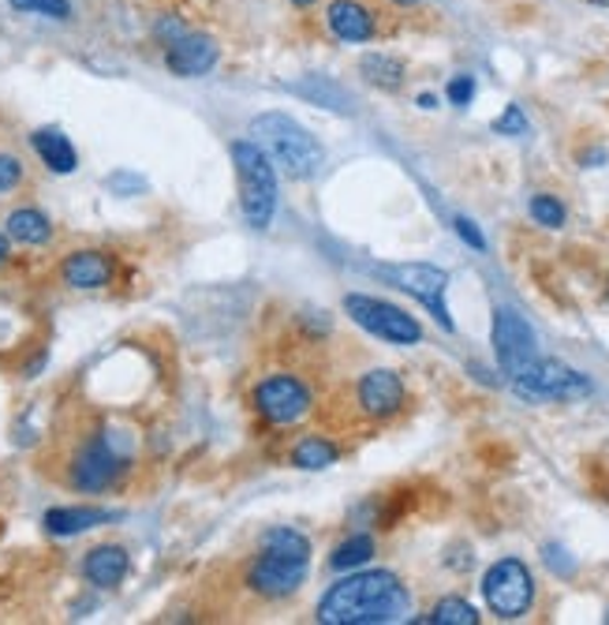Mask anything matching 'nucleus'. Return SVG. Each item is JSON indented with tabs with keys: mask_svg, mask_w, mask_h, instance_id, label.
Instances as JSON below:
<instances>
[{
	"mask_svg": "<svg viewBox=\"0 0 609 625\" xmlns=\"http://www.w3.org/2000/svg\"><path fill=\"white\" fill-rule=\"evenodd\" d=\"M412 595L401 584V576L389 570H367L337 581L318 600L322 625H389L404 622Z\"/></svg>",
	"mask_w": 609,
	"mask_h": 625,
	"instance_id": "1",
	"label": "nucleus"
},
{
	"mask_svg": "<svg viewBox=\"0 0 609 625\" xmlns=\"http://www.w3.org/2000/svg\"><path fill=\"white\" fill-rule=\"evenodd\" d=\"M311 570V539L296 528H273L262 536V554L247 570V589L265 600H284L307 581Z\"/></svg>",
	"mask_w": 609,
	"mask_h": 625,
	"instance_id": "2",
	"label": "nucleus"
},
{
	"mask_svg": "<svg viewBox=\"0 0 609 625\" xmlns=\"http://www.w3.org/2000/svg\"><path fill=\"white\" fill-rule=\"evenodd\" d=\"M251 131H254V143L278 161L292 180L314 176L322 169V161H326L318 139H314L300 120L284 117V112H262L251 125Z\"/></svg>",
	"mask_w": 609,
	"mask_h": 625,
	"instance_id": "3",
	"label": "nucleus"
},
{
	"mask_svg": "<svg viewBox=\"0 0 609 625\" xmlns=\"http://www.w3.org/2000/svg\"><path fill=\"white\" fill-rule=\"evenodd\" d=\"M232 165H236V180H240V206L247 225L254 229H265L273 222V211H278V176H273L270 154L259 143H232Z\"/></svg>",
	"mask_w": 609,
	"mask_h": 625,
	"instance_id": "4",
	"label": "nucleus"
},
{
	"mask_svg": "<svg viewBox=\"0 0 609 625\" xmlns=\"http://www.w3.org/2000/svg\"><path fill=\"white\" fill-rule=\"evenodd\" d=\"M512 394L520 401H579V397L591 394V378L565 367L561 359H535L528 371L512 378Z\"/></svg>",
	"mask_w": 609,
	"mask_h": 625,
	"instance_id": "5",
	"label": "nucleus"
},
{
	"mask_svg": "<svg viewBox=\"0 0 609 625\" xmlns=\"http://www.w3.org/2000/svg\"><path fill=\"white\" fill-rule=\"evenodd\" d=\"M482 600H487V607L498 618H523L531 611V603H535V576H531L520 558H501L482 576Z\"/></svg>",
	"mask_w": 609,
	"mask_h": 625,
	"instance_id": "6",
	"label": "nucleus"
},
{
	"mask_svg": "<svg viewBox=\"0 0 609 625\" xmlns=\"http://www.w3.org/2000/svg\"><path fill=\"white\" fill-rule=\"evenodd\" d=\"M128 472V453H123L109 434H94L90 442H83L79 453L72 457L68 483L83 495H101Z\"/></svg>",
	"mask_w": 609,
	"mask_h": 625,
	"instance_id": "7",
	"label": "nucleus"
},
{
	"mask_svg": "<svg viewBox=\"0 0 609 625\" xmlns=\"http://www.w3.org/2000/svg\"><path fill=\"white\" fill-rule=\"evenodd\" d=\"M345 311L351 315V322H356V326H363L367 334L389 341V345H418V341H423V326H418V322L407 315V311L385 304V300L348 292V297H345Z\"/></svg>",
	"mask_w": 609,
	"mask_h": 625,
	"instance_id": "8",
	"label": "nucleus"
},
{
	"mask_svg": "<svg viewBox=\"0 0 609 625\" xmlns=\"http://www.w3.org/2000/svg\"><path fill=\"white\" fill-rule=\"evenodd\" d=\"M254 409L265 423H273V428H292V423H300L303 416L311 412V390L300 382L296 375H270L262 378L259 386H254L251 394Z\"/></svg>",
	"mask_w": 609,
	"mask_h": 625,
	"instance_id": "9",
	"label": "nucleus"
},
{
	"mask_svg": "<svg viewBox=\"0 0 609 625\" xmlns=\"http://www.w3.org/2000/svg\"><path fill=\"white\" fill-rule=\"evenodd\" d=\"M493 353H498L501 371L516 378L539 359V337L528 326V319L516 315L512 308L493 311Z\"/></svg>",
	"mask_w": 609,
	"mask_h": 625,
	"instance_id": "10",
	"label": "nucleus"
},
{
	"mask_svg": "<svg viewBox=\"0 0 609 625\" xmlns=\"http://www.w3.org/2000/svg\"><path fill=\"white\" fill-rule=\"evenodd\" d=\"M385 278L393 281L396 289H404L407 297H415L445 330H453V315H449V308H445L449 273L431 267V262H404V267H385Z\"/></svg>",
	"mask_w": 609,
	"mask_h": 625,
	"instance_id": "11",
	"label": "nucleus"
},
{
	"mask_svg": "<svg viewBox=\"0 0 609 625\" xmlns=\"http://www.w3.org/2000/svg\"><path fill=\"white\" fill-rule=\"evenodd\" d=\"M359 409H363L370 420H389V416H396L404 409V382L396 371H389V367H374V371H367L359 378Z\"/></svg>",
	"mask_w": 609,
	"mask_h": 625,
	"instance_id": "12",
	"label": "nucleus"
},
{
	"mask_svg": "<svg viewBox=\"0 0 609 625\" xmlns=\"http://www.w3.org/2000/svg\"><path fill=\"white\" fill-rule=\"evenodd\" d=\"M165 64L168 72L180 75V79H195V75H206L217 64V42L206 34H180L176 42L165 45Z\"/></svg>",
	"mask_w": 609,
	"mask_h": 625,
	"instance_id": "13",
	"label": "nucleus"
},
{
	"mask_svg": "<svg viewBox=\"0 0 609 625\" xmlns=\"http://www.w3.org/2000/svg\"><path fill=\"white\" fill-rule=\"evenodd\" d=\"M61 278L64 285L72 289H105L112 281V259L105 251H94V248H83V251H72L61 267Z\"/></svg>",
	"mask_w": 609,
	"mask_h": 625,
	"instance_id": "14",
	"label": "nucleus"
},
{
	"mask_svg": "<svg viewBox=\"0 0 609 625\" xmlns=\"http://www.w3.org/2000/svg\"><path fill=\"white\" fill-rule=\"evenodd\" d=\"M117 517H120L117 509L61 506V509H50V514L42 517V525H45V532L56 536V539H72V536L90 532V528H98V525H109V520H117Z\"/></svg>",
	"mask_w": 609,
	"mask_h": 625,
	"instance_id": "15",
	"label": "nucleus"
},
{
	"mask_svg": "<svg viewBox=\"0 0 609 625\" xmlns=\"http://www.w3.org/2000/svg\"><path fill=\"white\" fill-rule=\"evenodd\" d=\"M128 570L131 558L120 543H101L83 558V576H87L94 589H117V584H123Z\"/></svg>",
	"mask_w": 609,
	"mask_h": 625,
	"instance_id": "16",
	"label": "nucleus"
},
{
	"mask_svg": "<svg viewBox=\"0 0 609 625\" xmlns=\"http://www.w3.org/2000/svg\"><path fill=\"white\" fill-rule=\"evenodd\" d=\"M326 23L340 42H370L374 37V15L359 0H333Z\"/></svg>",
	"mask_w": 609,
	"mask_h": 625,
	"instance_id": "17",
	"label": "nucleus"
},
{
	"mask_svg": "<svg viewBox=\"0 0 609 625\" xmlns=\"http://www.w3.org/2000/svg\"><path fill=\"white\" fill-rule=\"evenodd\" d=\"M31 147H34V154L42 158V165L56 176H68V173H75V165H79V154H75L72 139L56 128H37L31 136Z\"/></svg>",
	"mask_w": 609,
	"mask_h": 625,
	"instance_id": "18",
	"label": "nucleus"
},
{
	"mask_svg": "<svg viewBox=\"0 0 609 625\" xmlns=\"http://www.w3.org/2000/svg\"><path fill=\"white\" fill-rule=\"evenodd\" d=\"M8 236L19 244H26V248H42V244L53 240V225L50 217L42 211H34V206H19V211L8 214Z\"/></svg>",
	"mask_w": 609,
	"mask_h": 625,
	"instance_id": "19",
	"label": "nucleus"
},
{
	"mask_svg": "<svg viewBox=\"0 0 609 625\" xmlns=\"http://www.w3.org/2000/svg\"><path fill=\"white\" fill-rule=\"evenodd\" d=\"M359 72L367 75V83H374V87L382 90H401L404 83V64L389 53H367L363 61H359Z\"/></svg>",
	"mask_w": 609,
	"mask_h": 625,
	"instance_id": "20",
	"label": "nucleus"
},
{
	"mask_svg": "<svg viewBox=\"0 0 609 625\" xmlns=\"http://www.w3.org/2000/svg\"><path fill=\"white\" fill-rule=\"evenodd\" d=\"M370 558H374V539H370V536H348L345 543L329 554V565L345 573V570H359V565H367Z\"/></svg>",
	"mask_w": 609,
	"mask_h": 625,
	"instance_id": "21",
	"label": "nucleus"
},
{
	"mask_svg": "<svg viewBox=\"0 0 609 625\" xmlns=\"http://www.w3.org/2000/svg\"><path fill=\"white\" fill-rule=\"evenodd\" d=\"M333 461H337V446H333L329 439H303L296 453H292V465L296 468H307V472H318V468H329Z\"/></svg>",
	"mask_w": 609,
	"mask_h": 625,
	"instance_id": "22",
	"label": "nucleus"
},
{
	"mask_svg": "<svg viewBox=\"0 0 609 625\" xmlns=\"http://www.w3.org/2000/svg\"><path fill=\"white\" fill-rule=\"evenodd\" d=\"M426 622L431 625H479V611H475L468 600H460V595H449V600L437 603Z\"/></svg>",
	"mask_w": 609,
	"mask_h": 625,
	"instance_id": "23",
	"label": "nucleus"
},
{
	"mask_svg": "<svg viewBox=\"0 0 609 625\" xmlns=\"http://www.w3.org/2000/svg\"><path fill=\"white\" fill-rule=\"evenodd\" d=\"M8 4L23 15H45V19H68L72 15L68 0H8Z\"/></svg>",
	"mask_w": 609,
	"mask_h": 625,
	"instance_id": "24",
	"label": "nucleus"
},
{
	"mask_svg": "<svg viewBox=\"0 0 609 625\" xmlns=\"http://www.w3.org/2000/svg\"><path fill=\"white\" fill-rule=\"evenodd\" d=\"M531 217H535L539 225H546V229H561V225H565V206H561L554 195H535L531 198Z\"/></svg>",
	"mask_w": 609,
	"mask_h": 625,
	"instance_id": "25",
	"label": "nucleus"
},
{
	"mask_svg": "<svg viewBox=\"0 0 609 625\" xmlns=\"http://www.w3.org/2000/svg\"><path fill=\"white\" fill-rule=\"evenodd\" d=\"M292 90H296V94H307V98L329 101V109H337V112H348V109H351L345 94H340V90L333 87V83H326V79H318V87H314V83H296V87H292Z\"/></svg>",
	"mask_w": 609,
	"mask_h": 625,
	"instance_id": "26",
	"label": "nucleus"
},
{
	"mask_svg": "<svg viewBox=\"0 0 609 625\" xmlns=\"http://www.w3.org/2000/svg\"><path fill=\"white\" fill-rule=\"evenodd\" d=\"M493 131H498V136H528V117H523L520 106H509L493 120Z\"/></svg>",
	"mask_w": 609,
	"mask_h": 625,
	"instance_id": "27",
	"label": "nucleus"
},
{
	"mask_svg": "<svg viewBox=\"0 0 609 625\" xmlns=\"http://www.w3.org/2000/svg\"><path fill=\"white\" fill-rule=\"evenodd\" d=\"M23 184V161L12 154H0V195Z\"/></svg>",
	"mask_w": 609,
	"mask_h": 625,
	"instance_id": "28",
	"label": "nucleus"
},
{
	"mask_svg": "<svg viewBox=\"0 0 609 625\" xmlns=\"http://www.w3.org/2000/svg\"><path fill=\"white\" fill-rule=\"evenodd\" d=\"M471 98H475V79L471 75H456L449 83V101L453 106H468Z\"/></svg>",
	"mask_w": 609,
	"mask_h": 625,
	"instance_id": "29",
	"label": "nucleus"
},
{
	"mask_svg": "<svg viewBox=\"0 0 609 625\" xmlns=\"http://www.w3.org/2000/svg\"><path fill=\"white\" fill-rule=\"evenodd\" d=\"M456 233H460V240L471 244L475 251H487V236H482L479 225L468 222V217H456Z\"/></svg>",
	"mask_w": 609,
	"mask_h": 625,
	"instance_id": "30",
	"label": "nucleus"
},
{
	"mask_svg": "<svg viewBox=\"0 0 609 625\" xmlns=\"http://www.w3.org/2000/svg\"><path fill=\"white\" fill-rule=\"evenodd\" d=\"M561 554H565V551H561V547H546V565H550V570H554V573L568 576V573L576 570V562H573V558H561Z\"/></svg>",
	"mask_w": 609,
	"mask_h": 625,
	"instance_id": "31",
	"label": "nucleus"
},
{
	"mask_svg": "<svg viewBox=\"0 0 609 625\" xmlns=\"http://www.w3.org/2000/svg\"><path fill=\"white\" fill-rule=\"evenodd\" d=\"M8 255H12V251H8V236L0 233V267H4V262H8Z\"/></svg>",
	"mask_w": 609,
	"mask_h": 625,
	"instance_id": "32",
	"label": "nucleus"
},
{
	"mask_svg": "<svg viewBox=\"0 0 609 625\" xmlns=\"http://www.w3.org/2000/svg\"><path fill=\"white\" fill-rule=\"evenodd\" d=\"M418 106H423V109H434L437 98H434V94H423V98H418Z\"/></svg>",
	"mask_w": 609,
	"mask_h": 625,
	"instance_id": "33",
	"label": "nucleus"
},
{
	"mask_svg": "<svg viewBox=\"0 0 609 625\" xmlns=\"http://www.w3.org/2000/svg\"><path fill=\"white\" fill-rule=\"evenodd\" d=\"M292 4H296V8H311L314 0H292Z\"/></svg>",
	"mask_w": 609,
	"mask_h": 625,
	"instance_id": "34",
	"label": "nucleus"
},
{
	"mask_svg": "<svg viewBox=\"0 0 609 625\" xmlns=\"http://www.w3.org/2000/svg\"><path fill=\"white\" fill-rule=\"evenodd\" d=\"M591 4H602V8H609V0H591Z\"/></svg>",
	"mask_w": 609,
	"mask_h": 625,
	"instance_id": "35",
	"label": "nucleus"
},
{
	"mask_svg": "<svg viewBox=\"0 0 609 625\" xmlns=\"http://www.w3.org/2000/svg\"><path fill=\"white\" fill-rule=\"evenodd\" d=\"M401 4H415V0H401Z\"/></svg>",
	"mask_w": 609,
	"mask_h": 625,
	"instance_id": "36",
	"label": "nucleus"
}]
</instances>
